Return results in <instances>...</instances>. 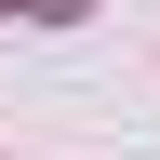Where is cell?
<instances>
[{"mask_svg":"<svg viewBox=\"0 0 160 160\" xmlns=\"http://www.w3.org/2000/svg\"><path fill=\"white\" fill-rule=\"evenodd\" d=\"M27 13H53V27H67V13H93V0H27Z\"/></svg>","mask_w":160,"mask_h":160,"instance_id":"6da1fadb","label":"cell"}]
</instances>
